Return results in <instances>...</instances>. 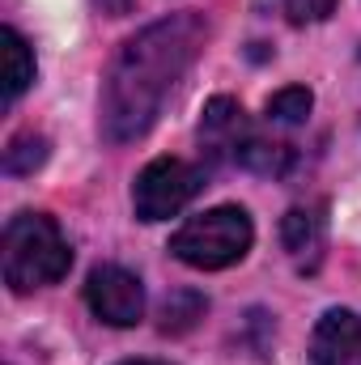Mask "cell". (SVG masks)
Listing matches in <instances>:
<instances>
[{
  "label": "cell",
  "instance_id": "4fadbf2b",
  "mask_svg": "<svg viewBox=\"0 0 361 365\" xmlns=\"http://www.w3.org/2000/svg\"><path fill=\"white\" fill-rule=\"evenodd\" d=\"M315 106V93L306 86H285L268 98V123H280V128H293V123H306Z\"/></svg>",
  "mask_w": 361,
  "mask_h": 365
},
{
  "label": "cell",
  "instance_id": "9c48e42d",
  "mask_svg": "<svg viewBox=\"0 0 361 365\" xmlns=\"http://www.w3.org/2000/svg\"><path fill=\"white\" fill-rule=\"evenodd\" d=\"M234 162H238L243 170H251V175L280 179V175L293 170L298 153H293V145H285V140H276V136H260V132H251V136L243 140V149H238Z\"/></svg>",
  "mask_w": 361,
  "mask_h": 365
},
{
  "label": "cell",
  "instance_id": "3957f363",
  "mask_svg": "<svg viewBox=\"0 0 361 365\" xmlns=\"http://www.w3.org/2000/svg\"><path fill=\"white\" fill-rule=\"evenodd\" d=\"M251 242H255L251 217L234 204H221V208H208V212L191 217L187 225H179L171 238V251L187 268L221 272V268H234L238 259H247Z\"/></svg>",
  "mask_w": 361,
  "mask_h": 365
},
{
  "label": "cell",
  "instance_id": "8992f818",
  "mask_svg": "<svg viewBox=\"0 0 361 365\" xmlns=\"http://www.w3.org/2000/svg\"><path fill=\"white\" fill-rule=\"evenodd\" d=\"M247 136H251V128H247V110H243L234 98L221 93V98L204 102V115H200V149H204L208 166L234 162Z\"/></svg>",
  "mask_w": 361,
  "mask_h": 365
},
{
  "label": "cell",
  "instance_id": "9a60e30c",
  "mask_svg": "<svg viewBox=\"0 0 361 365\" xmlns=\"http://www.w3.org/2000/svg\"><path fill=\"white\" fill-rule=\"evenodd\" d=\"M119 365H171V361H119Z\"/></svg>",
  "mask_w": 361,
  "mask_h": 365
},
{
  "label": "cell",
  "instance_id": "277c9868",
  "mask_svg": "<svg viewBox=\"0 0 361 365\" xmlns=\"http://www.w3.org/2000/svg\"><path fill=\"white\" fill-rule=\"evenodd\" d=\"M204 166L183 158H158L132 182V208L141 221H171L204 191Z\"/></svg>",
  "mask_w": 361,
  "mask_h": 365
},
{
  "label": "cell",
  "instance_id": "5bb4252c",
  "mask_svg": "<svg viewBox=\"0 0 361 365\" xmlns=\"http://www.w3.org/2000/svg\"><path fill=\"white\" fill-rule=\"evenodd\" d=\"M280 9H285V17L293 26H315V21H327L332 17L336 0H280Z\"/></svg>",
  "mask_w": 361,
  "mask_h": 365
},
{
  "label": "cell",
  "instance_id": "52a82bcc",
  "mask_svg": "<svg viewBox=\"0 0 361 365\" xmlns=\"http://www.w3.org/2000/svg\"><path fill=\"white\" fill-rule=\"evenodd\" d=\"M310 361L315 365H361V314L357 310H327L310 331Z\"/></svg>",
  "mask_w": 361,
  "mask_h": 365
},
{
  "label": "cell",
  "instance_id": "7a4b0ae2",
  "mask_svg": "<svg viewBox=\"0 0 361 365\" xmlns=\"http://www.w3.org/2000/svg\"><path fill=\"white\" fill-rule=\"evenodd\" d=\"M0 268L13 293H34L73 268V247L47 212H17L0 238Z\"/></svg>",
  "mask_w": 361,
  "mask_h": 365
},
{
  "label": "cell",
  "instance_id": "6da1fadb",
  "mask_svg": "<svg viewBox=\"0 0 361 365\" xmlns=\"http://www.w3.org/2000/svg\"><path fill=\"white\" fill-rule=\"evenodd\" d=\"M204 38L208 26L200 13H175L145 26L115 51L98 93V128L106 145H128L153 128L171 90L200 56Z\"/></svg>",
  "mask_w": 361,
  "mask_h": 365
},
{
  "label": "cell",
  "instance_id": "ba28073f",
  "mask_svg": "<svg viewBox=\"0 0 361 365\" xmlns=\"http://www.w3.org/2000/svg\"><path fill=\"white\" fill-rule=\"evenodd\" d=\"M280 242L289 251V259L298 264V272H315L323 259V242H327V217L323 204H298L285 212L280 221Z\"/></svg>",
  "mask_w": 361,
  "mask_h": 365
},
{
  "label": "cell",
  "instance_id": "7c38bea8",
  "mask_svg": "<svg viewBox=\"0 0 361 365\" xmlns=\"http://www.w3.org/2000/svg\"><path fill=\"white\" fill-rule=\"evenodd\" d=\"M47 136L39 132H17L4 149V175H34L43 162H47Z\"/></svg>",
  "mask_w": 361,
  "mask_h": 365
},
{
  "label": "cell",
  "instance_id": "8fae6325",
  "mask_svg": "<svg viewBox=\"0 0 361 365\" xmlns=\"http://www.w3.org/2000/svg\"><path fill=\"white\" fill-rule=\"evenodd\" d=\"M204 310H208V302H204L195 289H175V293L162 302V310H158V327H162L166 336H183V331H191V327L204 319Z\"/></svg>",
  "mask_w": 361,
  "mask_h": 365
},
{
  "label": "cell",
  "instance_id": "5b68a950",
  "mask_svg": "<svg viewBox=\"0 0 361 365\" xmlns=\"http://www.w3.org/2000/svg\"><path fill=\"white\" fill-rule=\"evenodd\" d=\"M86 302L90 310L111 327H136L145 314V284L141 276L119 268V264H98L86 280Z\"/></svg>",
  "mask_w": 361,
  "mask_h": 365
},
{
  "label": "cell",
  "instance_id": "30bf717a",
  "mask_svg": "<svg viewBox=\"0 0 361 365\" xmlns=\"http://www.w3.org/2000/svg\"><path fill=\"white\" fill-rule=\"evenodd\" d=\"M0 47H4V106H13L21 93L34 86V51H30V43L13 26L0 30Z\"/></svg>",
  "mask_w": 361,
  "mask_h": 365
}]
</instances>
